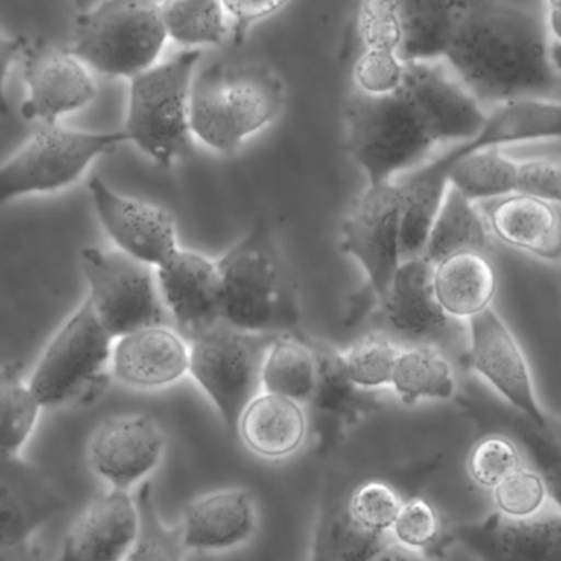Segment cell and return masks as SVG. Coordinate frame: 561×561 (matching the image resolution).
<instances>
[{
	"mask_svg": "<svg viewBox=\"0 0 561 561\" xmlns=\"http://www.w3.org/2000/svg\"><path fill=\"white\" fill-rule=\"evenodd\" d=\"M309 435V415L299 402L260 392L243 411L237 438L263 460H284L299 451Z\"/></svg>",
	"mask_w": 561,
	"mask_h": 561,
	"instance_id": "d4e9b609",
	"label": "cell"
},
{
	"mask_svg": "<svg viewBox=\"0 0 561 561\" xmlns=\"http://www.w3.org/2000/svg\"><path fill=\"white\" fill-rule=\"evenodd\" d=\"M0 561H48V557L35 537H32L13 546L0 547Z\"/></svg>",
	"mask_w": 561,
	"mask_h": 561,
	"instance_id": "7dc6e473",
	"label": "cell"
},
{
	"mask_svg": "<svg viewBox=\"0 0 561 561\" xmlns=\"http://www.w3.org/2000/svg\"><path fill=\"white\" fill-rule=\"evenodd\" d=\"M312 343L319 358V385L309 404L316 414L317 427L323 425L322 447H327L336 435L375 409L378 402L371 401L376 392L363 391L348 381L340 362V352L320 342Z\"/></svg>",
	"mask_w": 561,
	"mask_h": 561,
	"instance_id": "f1b7e54d",
	"label": "cell"
},
{
	"mask_svg": "<svg viewBox=\"0 0 561 561\" xmlns=\"http://www.w3.org/2000/svg\"><path fill=\"white\" fill-rule=\"evenodd\" d=\"M255 497L242 488L213 491L184 506L180 527L187 550L227 552L249 542L256 533Z\"/></svg>",
	"mask_w": 561,
	"mask_h": 561,
	"instance_id": "7402d4cb",
	"label": "cell"
},
{
	"mask_svg": "<svg viewBox=\"0 0 561 561\" xmlns=\"http://www.w3.org/2000/svg\"><path fill=\"white\" fill-rule=\"evenodd\" d=\"M289 2L290 0H224L232 22V38L237 43L242 42L253 26L278 15Z\"/></svg>",
	"mask_w": 561,
	"mask_h": 561,
	"instance_id": "f6af8a7d",
	"label": "cell"
},
{
	"mask_svg": "<svg viewBox=\"0 0 561 561\" xmlns=\"http://www.w3.org/2000/svg\"><path fill=\"white\" fill-rule=\"evenodd\" d=\"M399 345L386 333H371L340 353L343 373L363 391L376 392L391 388L392 371Z\"/></svg>",
	"mask_w": 561,
	"mask_h": 561,
	"instance_id": "f35d334b",
	"label": "cell"
},
{
	"mask_svg": "<svg viewBox=\"0 0 561 561\" xmlns=\"http://www.w3.org/2000/svg\"><path fill=\"white\" fill-rule=\"evenodd\" d=\"M478 206L494 239L540 262L561 263V204L513 193Z\"/></svg>",
	"mask_w": 561,
	"mask_h": 561,
	"instance_id": "44dd1931",
	"label": "cell"
},
{
	"mask_svg": "<svg viewBox=\"0 0 561 561\" xmlns=\"http://www.w3.org/2000/svg\"><path fill=\"white\" fill-rule=\"evenodd\" d=\"M369 561H437L427 559V557L419 556V553L409 552L396 543H389L388 547L381 550L378 556L373 557Z\"/></svg>",
	"mask_w": 561,
	"mask_h": 561,
	"instance_id": "681fc988",
	"label": "cell"
},
{
	"mask_svg": "<svg viewBox=\"0 0 561 561\" xmlns=\"http://www.w3.org/2000/svg\"><path fill=\"white\" fill-rule=\"evenodd\" d=\"M356 28L359 49L399 53L401 30L398 0H359Z\"/></svg>",
	"mask_w": 561,
	"mask_h": 561,
	"instance_id": "b9f144b4",
	"label": "cell"
},
{
	"mask_svg": "<svg viewBox=\"0 0 561 561\" xmlns=\"http://www.w3.org/2000/svg\"><path fill=\"white\" fill-rule=\"evenodd\" d=\"M286 107L283 78L260 62L201 66L191 91V131L214 153L232 154L272 127Z\"/></svg>",
	"mask_w": 561,
	"mask_h": 561,
	"instance_id": "3957f363",
	"label": "cell"
},
{
	"mask_svg": "<svg viewBox=\"0 0 561 561\" xmlns=\"http://www.w3.org/2000/svg\"><path fill=\"white\" fill-rule=\"evenodd\" d=\"M471 5L470 0H398L402 61H444Z\"/></svg>",
	"mask_w": 561,
	"mask_h": 561,
	"instance_id": "4316f807",
	"label": "cell"
},
{
	"mask_svg": "<svg viewBox=\"0 0 561 561\" xmlns=\"http://www.w3.org/2000/svg\"><path fill=\"white\" fill-rule=\"evenodd\" d=\"M203 55L199 49H180L130 79L122 130L128 144L158 167H174L193 150L191 91Z\"/></svg>",
	"mask_w": 561,
	"mask_h": 561,
	"instance_id": "5b68a950",
	"label": "cell"
},
{
	"mask_svg": "<svg viewBox=\"0 0 561 561\" xmlns=\"http://www.w3.org/2000/svg\"><path fill=\"white\" fill-rule=\"evenodd\" d=\"M389 543L391 536L373 529L350 511L342 484L323 496L307 561H369Z\"/></svg>",
	"mask_w": 561,
	"mask_h": 561,
	"instance_id": "484cf974",
	"label": "cell"
},
{
	"mask_svg": "<svg viewBox=\"0 0 561 561\" xmlns=\"http://www.w3.org/2000/svg\"><path fill=\"white\" fill-rule=\"evenodd\" d=\"M391 389L408 405L448 401L457 394V379L450 362L438 350L417 343L399 350Z\"/></svg>",
	"mask_w": 561,
	"mask_h": 561,
	"instance_id": "1f68e13d",
	"label": "cell"
},
{
	"mask_svg": "<svg viewBox=\"0 0 561 561\" xmlns=\"http://www.w3.org/2000/svg\"><path fill=\"white\" fill-rule=\"evenodd\" d=\"M547 500H549V493L542 478L526 465L514 471L506 480L501 481L493 490L496 513L516 517V519L536 516L540 511L546 510Z\"/></svg>",
	"mask_w": 561,
	"mask_h": 561,
	"instance_id": "60d3db41",
	"label": "cell"
},
{
	"mask_svg": "<svg viewBox=\"0 0 561 561\" xmlns=\"http://www.w3.org/2000/svg\"><path fill=\"white\" fill-rule=\"evenodd\" d=\"M444 62L484 108L550 99L561 78L543 16L510 2L471 5Z\"/></svg>",
	"mask_w": 561,
	"mask_h": 561,
	"instance_id": "7a4b0ae2",
	"label": "cell"
},
{
	"mask_svg": "<svg viewBox=\"0 0 561 561\" xmlns=\"http://www.w3.org/2000/svg\"><path fill=\"white\" fill-rule=\"evenodd\" d=\"M81 268L95 316L112 339L167 323L157 270L121 250H82Z\"/></svg>",
	"mask_w": 561,
	"mask_h": 561,
	"instance_id": "8fae6325",
	"label": "cell"
},
{
	"mask_svg": "<svg viewBox=\"0 0 561 561\" xmlns=\"http://www.w3.org/2000/svg\"><path fill=\"white\" fill-rule=\"evenodd\" d=\"M170 45L160 0H104L78 16L71 49L92 71L130 81Z\"/></svg>",
	"mask_w": 561,
	"mask_h": 561,
	"instance_id": "52a82bcc",
	"label": "cell"
},
{
	"mask_svg": "<svg viewBox=\"0 0 561 561\" xmlns=\"http://www.w3.org/2000/svg\"><path fill=\"white\" fill-rule=\"evenodd\" d=\"M22 61L28 91L22 104L26 121L59 124V118L82 111L98 95L92 69L69 48L28 39Z\"/></svg>",
	"mask_w": 561,
	"mask_h": 561,
	"instance_id": "4fadbf2b",
	"label": "cell"
},
{
	"mask_svg": "<svg viewBox=\"0 0 561 561\" xmlns=\"http://www.w3.org/2000/svg\"><path fill=\"white\" fill-rule=\"evenodd\" d=\"M491 243L493 236L480 206L448 186L422 256L435 265L455 253H488Z\"/></svg>",
	"mask_w": 561,
	"mask_h": 561,
	"instance_id": "f546056e",
	"label": "cell"
},
{
	"mask_svg": "<svg viewBox=\"0 0 561 561\" xmlns=\"http://www.w3.org/2000/svg\"><path fill=\"white\" fill-rule=\"evenodd\" d=\"M432 273L434 265L424 256L404 260L399 266L388 294L376 309L392 335L419 343L447 329L451 319L438 304Z\"/></svg>",
	"mask_w": 561,
	"mask_h": 561,
	"instance_id": "603a6c76",
	"label": "cell"
},
{
	"mask_svg": "<svg viewBox=\"0 0 561 561\" xmlns=\"http://www.w3.org/2000/svg\"><path fill=\"white\" fill-rule=\"evenodd\" d=\"M138 527L135 497L128 491L98 494L66 533L58 561H124Z\"/></svg>",
	"mask_w": 561,
	"mask_h": 561,
	"instance_id": "ffe728a7",
	"label": "cell"
},
{
	"mask_svg": "<svg viewBox=\"0 0 561 561\" xmlns=\"http://www.w3.org/2000/svg\"><path fill=\"white\" fill-rule=\"evenodd\" d=\"M450 537L480 561H561V511L547 506L524 519L493 513L450 526Z\"/></svg>",
	"mask_w": 561,
	"mask_h": 561,
	"instance_id": "2e32d148",
	"label": "cell"
},
{
	"mask_svg": "<svg viewBox=\"0 0 561 561\" xmlns=\"http://www.w3.org/2000/svg\"><path fill=\"white\" fill-rule=\"evenodd\" d=\"M114 339L88 299L62 323L39 356L28 385L42 408L84 398L111 373Z\"/></svg>",
	"mask_w": 561,
	"mask_h": 561,
	"instance_id": "30bf717a",
	"label": "cell"
},
{
	"mask_svg": "<svg viewBox=\"0 0 561 561\" xmlns=\"http://www.w3.org/2000/svg\"><path fill=\"white\" fill-rule=\"evenodd\" d=\"M167 442L163 428L151 415H115L101 422L92 434L89 467L112 490L128 491L157 470Z\"/></svg>",
	"mask_w": 561,
	"mask_h": 561,
	"instance_id": "9a60e30c",
	"label": "cell"
},
{
	"mask_svg": "<svg viewBox=\"0 0 561 561\" xmlns=\"http://www.w3.org/2000/svg\"><path fill=\"white\" fill-rule=\"evenodd\" d=\"M519 161L501 151L486 148L465 154L451 167L448 183L465 197L481 204L516 193Z\"/></svg>",
	"mask_w": 561,
	"mask_h": 561,
	"instance_id": "e575fe53",
	"label": "cell"
},
{
	"mask_svg": "<svg viewBox=\"0 0 561 561\" xmlns=\"http://www.w3.org/2000/svg\"><path fill=\"white\" fill-rule=\"evenodd\" d=\"M552 61L557 72L561 76V43L552 42Z\"/></svg>",
	"mask_w": 561,
	"mask_h": 561,
	"instance_id": "816d5d0a",
	"label": "cell"
},
{
	"mask_svg": "<svg viewBox=\"0 0 561 561\" xmlns=\"http://www.w3.org/2000/svg\"><path fill=\"white\" fill-rule=\"evenodd\" d=\"M405 68L399 53L359 49L353 61V89L366 95L391 94L402 84Z\"/></svg>",
	"mask_w": 561,
	"mask_h": 561,
	"instance_id": "7bdbcfd3",
	"label": "cell"
},
{
	"mask_svg": "<svg viewBox=\"0 0 561 561\" xmlns=\"http://www.w3.org/2000/svg\"><path fill=\"white\" fill-rule=\"evenodd\" d=\"M275 336L219 322L190 340V376L219 412L230 437L237 438L243 411L263 391V365Z\"/></svg>",
	"mask_w": 561,
	"mask_h": 561,
	"instance_id": "9c48e42d",
	"label": "cell"
},
{
	"mask_svg": "<svg viewBox=\"0 0 561 561\" xmlns=\"http://www.w3.org/2000/svg\"><path fill=\"white\" fill-rule=\"evenodd\" d=\"M28 39L15 35L0 25V114H9V101H7L5 82L10 69L16 61H22Z\"/></svg>",
	"mask_w": 561,
	"mask_h": 561,
	"instance_id": "bcb514c9",
	"label": "cell"
},
{
	"mask_svg": "<svg viewBox=\"0 0 561 561\" xmlns=\"http://www.w3.org/2000/svg\"><path fill=\"white\" fill-rule=\"evenodd\" d=\"M157 279L168 317L187 342L222 322L220 276L214 260L180 249L158 266Z\"/></svg>",
	"mask_w": 561,
	"mask_h": 561,
	"instance_id": "e0dca14e",
	"label": "cell"
},
{
	"mask_svg": "<svg viewBox=\"0 0 561 561\" xmlns=\"http://www.w3.org/2000/svg\"><path fill=\"white\" fill-rule=\"evenodd\" d=\"M319 385V358L313 343L296 333L275 336L262 371L263 391L284 396L299 404L312 401Z\"/></svg>",
	"mask_w": 561,
	"mask_h": 561,
	"instance_id": "4dcf8cb0",
	"label": "cell"
},
{
	"mask_svg": "<svg viewBox=\"0 0 561 561\" xmlns=\"http://www.w3.org/2000/svg\"><path fill=\"white\" fill-rule=\"evenodd\" d=\"M138 527L124 561H184L186 549L180 524L168 526L158 513L153 486L144 481L135 494Z\"/></svg>",
	"mask_w": 561,
	"mask_h": 561,
	"instance_id": "74e56055",
	"label": "cell"
},
{
	"mask_svg": "<svg viewBox=\"0 0 561 561\" xmlns=\"http://www.w3.org/2000/svg\"><path fill=\"white\" fill-rule=\"evenodd\" d=\"M128 144L124 130L84 131L55 125L38 130L0 164V209L20 197L72 186L98 158Z\"/></svg>",
	"mask_w": 561,
	"mask_h": 561,
	"instance_id": "ba28073f",
	"label": "cell"
},
{
	"mask_svg": "<svg viewBox=\"0 0 561 561\" xmlns=\"http://www.w3.org/2000/svg\"><path fill=\"white\" fill-rule=\"evenodd\" d=\"M467 362L514 411L547 427L552 419L543 411L537 394L533 369L523 346L503 317L490 307L471 317Z\"/></svg>",
	"mask_w": 561,
	"mask_h": 561,
	"instance_id": "7c38bea8",
	"label": "cell"
},
{
	"mask_svg": "<svg viewBox=\"0 0 561 561\" xmlns=\"http://www.w3.org/2000/svg\"><path fill=\"white\" fill-rule=\"evenodd\" d=\"M524 467L523 454L513 438L490 432L471 447L467 471L477 486L493 491L501 481Z\"/></svg>",
	"mask_w": 561,
	"mask_h": 561,
	"instance_id": "ab89813d",
	"label": "cell"
},
{
	"mask_svg": "<svg viewBox=\"0 0 561 561\" xmlns=\"http://www.w3.org/2000/svg\"><path fill=\"white\" fill-rule=\"evenodd\" d=\"M481 424H490L491 431L496 434H504L513 438L519 447L523 458H526L529 467L537 471L546 484L549 500L553 506L561 511V427L550 424L547 427H539L523 414L496 415L491 419H481Z\"/></svg>",
	"mask_w": 561,
	"mask_h": 561,
	"instance_id": "d6a6232c",
	"label": "cell"
},
{
	"mask_svg": "<svg viewBox=\"0 0 561 561\" xmlns=\"http://www.w3.org/2000/svg\"><path fill=\"white\" fill-rule=\"evenodd\" d=\"M543 22L553 43H561V0H543Z\"/></svg>",
	"mask_w": 561,
	"mask_h": 561,
	"instance_id": "c3c4849f",
	"label": "cell"
},
{
	"mask_svg": "<svg viewBox=\"0 0 561 561\" xmlns=\"http://www.w3.org/2000/svg\"><path fill=\"white\" fill-rule=\"evenodd\" d=\"M22 368L15 363L0 366V454L20 457L32 437L42 412Z\"/></svg>",
	"mask_w": 561,
	"mask_h": 561,
	"instance_id": "d590c367",
	"label": "cell"
},
{
	"mask_svg": "<svg viewBox=\"0 0 561 561\" xmlns=\"http://www.w3.org/2000/svg\"><path fill=\"white\" fill-rule=\"evenodd\" d=\"M168 39L180 49L217 48L232 36L224 0H160Z\"/></svg>",
	"mask_w": 561,
	"mask_h": 561,
	"instance_id": "836d02e7",
	"label": "cell"
},
{
	"mask_svg": "<svg viewBox=\"0 0 561 561\" xmlns=\"http://www.w3.org/2000/svg\"><path fill=\"white\" fill-rule=\"evenodd\" d=\"M71 2L75 9L78 10L79 15H82V13L91 12L92 9L101 5L104 0H71Z\"/></svg>",
	"mask_w": 561,
	"mask_h": 561,
	"instance_id": "f907efd6",
	"label": "cell"
},
{
	"mask_svg": "<svg viewBox=\"0 0 561 561\" xmlns=\"http://www.w3.org/2000/svg\"><path fill=\"white\" fill-rule=\"evenodd\" d=\"M220 320L255 333H290L299 322L296 287L268 224L259 220L222 259Z\"/></svg>",
	"mask_w": 561,
	"mask_h": 561,
	"instance_id": "277c9868",
	"label": "cell"
},
{
	"mask_svg": "<svg viewBox=\"0 0 561 561\" xmlns=\"http://www.w3.org/2000/svg\"><path fill=\"white\" fill-rule=\"evenodd\" d=\"M404 201L399 180L366 184L343 217L340 245L365 273V286L350 302L348 325L363 322L378 309L401 266Z\"/></svg>",
	"mask_w": 561,
	"mask_h": 561,
	"instance_id": "8992f818",
	"label": "cell"
},
{
	"mask_svg": "<svg viewBox=\"0 0 561 561\" xmlns=\"http://www.w3.org/2000/svg\"><path fill=\"white\" fill-rule=\"evenodd\" d=\"M537 140H561V102L527 98L496 105L488 112L480 131L471 140L455 145L444 158L454 167L473 151Z\"/></svg>",
	"mask_w": 561,
	"mask_h": 561,
	"instance_id": "cb8c5ba5",
	"label": "cell"
},
{
	"mask_svg": "<svg viewBox=\"0 0 561 561\" xmlns=\"http://www.w3.org/2000/svg\"><path fill=\"white\" fill-rule=\"evenodd\" d=\"M486 114L444 61L409 62L391 94L353 89L343 108L345 150L368 184L389 183L427 163L440 145L471 140Z\"/></svg>",
	"mask_w": 561,
	"mask_h": 561,
	"instance_id": "6da1fadb",
	"label": "cell"
},
{
	"mask_svg": "<svg viewBox=\"0 0 561 561\" xmlns=\"http://www.w3.org/2000/svg\"><path fill=\"white\" fill-rule=\"evenodd\" d=\"M396 546L432 560H440L451 546L450 526L445 524L440 511L419 494L402 503L391 527Z\"/></svg>",
	"mask_w": 561,
	"mask_h": 561,
	"instance_id": "8d00e7d4",
	"label": "cell"
},
{
	"mask_svg": "<svg viewBox=\"0 0 561 561\" xmlns=\"http://www.w3.org/2000/svg\"><path fill=\"white\" fill-rule=\"evenodd\" d=\"M516 193L561 204V161L549 158L519 161Z\"/></svg>",
	"mask_w": 561,
	"mask_h": 561,
	"instance_id": "ee69618b",
	"label": "cell"
},
{
	"mask_svg": "<svg viewBox=\"0 0 561 561\" xmlns=\"http://www.w3.org/2000/svg\"><path fill=\"white\" fill-rule=\"evenodd\" d=\"M432 280L442 309L457 320L490 309L497 290L496 266L481 252L455 253L435 263Z\"/></svg>",
	"mask_w": 561,
	"mask_h": 561,
	"instance_id": "83f0119b",
	"label": "cell"
},
{
	"mask_svg": "<svg viewBox=\"0 0 561 561\" xmlns=\"http://www.w3.org/2000/svg\"><path fill=\"white\" fill-rule=\"evenodd\" d=\"M66 504L45 471L22 457L0 454V547L32 539Z\"/></svg>",
	"mask_w": 561,
	"mask_h": 561,
	"instance_id": "ac0fdd59",
	"label": "cell"
},
{
	"mask_svg": "<svg viewBox=\"0 0 561 561\" xmlns=\"http://www.w3.org/2000/svg\"><path fill=\"white\" fill-rule=\"evenodd\" d=\"M88 186L99 222L117 250L154 270L180 250L176 219L167 207L122 196L99 176Z\"/></svg>",
	"mask_w": 561,
	"mask_h": 561,
	"instance_id": "5bb4252c",
	"label": "cell"
},
{
	"mask_svg": "<svg viewBox=\"0 0 561 561\" xmlns=\"http://www.w3.org/2000/svg\"><path fill=\"white\" fill-rule=\"evenodd\" d=\"M111 375L128 388H168L190 375V342L167 323L125 333L114 340Z\"/></svg>",
	"mask_w": 561,
	"mask_h": 561,
	"instance_id": "d6986e66",
	"label": "cell"
}]
</instances>
